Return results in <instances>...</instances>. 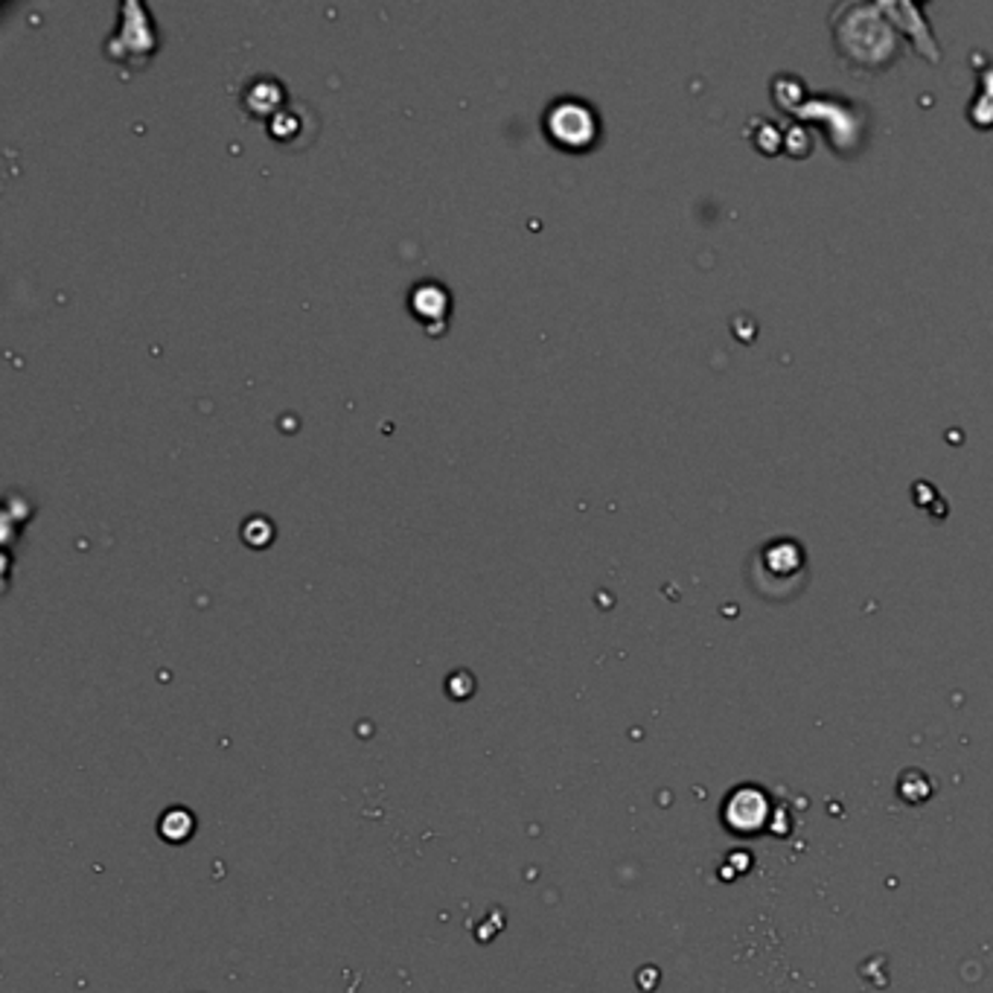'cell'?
<instances>
[{"label":"cell","mask_w":993,"mask_h":993,"mask_svg":"<svg viewBox=\"0 0 993 993\" xmlns=\"http://www.w3.org/2000/svg\"><path fill=\"white\" fill-rule=\"evenodd\" d=\"M766 810H770V804L763 799L761 789L743 787L737 789L735 796L728 799L726 822L731 825V831H737V834H752V831H758V827L763 825Z\"/></svg>","instance_id":"6da1fadb"},{"label":"cell","mask_w":993,"mask_h":993,"mask_svg":"<svg viewBox=\"0 0 993 993\" xmlns=\"http://www.w3.org/2000/svg\"><path fill=\"white\" fill-rule=\"evenodd\" d=\"M195 827H198L195 813L181 804L164 810L158 816V836L167 845H186L195 836Z\"/></svg>","instance_id":"7a4b0ae2"}]
</instances>
